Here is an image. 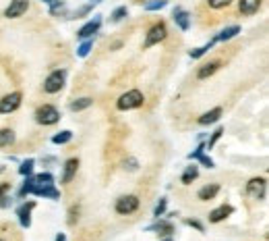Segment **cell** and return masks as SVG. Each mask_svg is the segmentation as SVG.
I'll use <instances>...</instances> for the list:
<instances>
[{
  "mask_svg": "<svg viewBox=\"0 0 269 241\" xmlns=\"http://www.w3.org/2000/svg\"><path fill=\"white\" fill-rule=\"evenodd\" d=\"M143 102H145L143 91H139V89H129L127 94H122L120 98L116 100V108H118V110H135V108L143 106Z\"/></svg>",
  "mask_w": 269,
  "mask_h": 241,
  "instance_id": "6da1fadb",
  "label": "cell"
},
{
  "mask_svg": "<svg viewBox=\"0 0 269 241\" xmlns=\"http://www.w3.org/2000/svg\"><path fill=\"white\" fill-rule=\"evenodd\" d=\"M168 38V27H166V23H153L149 29H147V35H145V42H143V48L147 50V48H151V46H157L159 42H164Z\"/></svg>",
  "mask_w": 269,
  "mask_h": 241,
  "instance_id": "7a4b0ae2",
  "label": "cell"
},
{
  "mask_svg": "<svg viewBox=\"0 0 269 241\" xmlns=\"http://www.w3.org/2000/svg\"><path fill=\"white\" fill-rule=\"evenodd\" d=\"M35 121L39 123V125H56L58 121H60V113H58V108L56 106H52V104H44V106H39L37 110H35Z\"/></svg>",
  "mask_w": 269,
  "mask_h": 241,
  "instance_id": "3957f363",
  "label": "cell"
},
{
  "mask_svg": "<svg viewBox=\"0 0 269 241\" xmlns=\"http://www.w3.org/2000/svg\"><path fill=\"white\" fill-rule=\"evenodd\" d=\"M65 81H67V71L65 69H58V71H52L46 81H44V91L46 94H56L65 87Z\"/></svg>",
  "mask_w": 269,
  "mask_h": 241,
  "instance_id": "277c9868",
  "label": "cell"
},
{
  "mask_svg": "<svg viewBox=\"0 0 269 241\" xmlns=\"http://www.w3.org/2000/svg\"><path fill=\"white\" fill-rule=\"evenodd\" d=\"M246 196L253 200H265L267 196V179L265 177H255L246 183Z\"/></svg>",
  "mask_w": 269,
  "mask_h": 241,
  "instance_id": "5b68a950",
  "label": "cell"
},
{
  "mask_svg": "<svg viewBox=\"0 0 269 241\" xmlns=\"http://www.w3.org/2000/svg\"><path fill=\"white\" fill-rule=\"evenodd\" d=\"M21 100L23 96L21 91H13V94H7L3 100H0V115H11L15 113L19 106H21Z\"/></svg>",
  "mask_w": 269,
  "mask_h": 241,
  "instance_id": "8992f818",
  "label": "cell"
},
{
  "mask_svg": "<svg viewBox=\"0 0 269 241\" xmlns=\"http://www.w3.org/2000/svg\"><path fill=\"white\" fill-rule=\"evenodd\" d=\"M114 208H116V212L122 214V216L133 214V212L139 210V198H137V196H122V198L116 200V206H114Z\"/></svg>",
  "mask_w": 269,
  "mask_h": 241,
  "instance_id": "52a82bcc",
  "label": "cell"
},
{
  "mask_svg": "<svg viewBox=\"0 0 269 241\" xmlns=\"http://www.w3.org/2000/svg\"><path fill=\"white\" fill-rule=\"evenodd\" d=\"M99 27H101V17L95 15L93 19H89V21L77 31V38H79V40H91V38L99 31Z\"/></svg>",
  "mask_w": 269,
  "mask_h": 241,
  "instance_id": "ba28073f",
  "label": "cell"
},
{
  "mask_svg": "<svg viewBox=\"0 0 269 241\" xmlns=\"http://www.w3.org/2000/svg\"><path fill=\"white\" fill-rule=\"evenodd\" d=\"M27 9H29V0H11V5L5 11V17L7 19H19L27 13Z\"/></svg>",
  "mask_w": 269,
  "mask_h": 241,
  "instance_id": "9c48e42d",
  "label": "cell"
},
{
  "mask_svg": "<svg viewBox=\"0 0 269 241\" xmlns=\"http://www.w3.org/2000/svg\"><path fill=\"white\" fill-rule=\"evenodd\" d=\"M35 208V202H25L17 208V218H19V225L23 229H29L31 227V210Z\"/></svg>",
  "mask_w": 269,
  "mask_h": 241,
  "instance_id": "30bf717a",
  "label": "cell"
},
{
  "mask_svg": "<svg viewBox=\"0 0 269 241\" xmlns=\"http://www.w3.org/2000/svg\"><path fill=\"white\" fill-rule=\"evenodd\" d=\"M232 212H234V208H232L230 204H222V206L213 208V210L209 212V223H222V220H226Z\"/></svg>",
  "mask_w": 269,
  "mask_h": 241,
  "instance_id": "8fae6325",
  "label": "cell"
},
{
  "mask_svg": "<svg viewBox=\"0 0 269 241\" xmlns=\"http://www.w3.org/2000/svg\"><path fill=\"white\" fill-rule=\"evenodd\" d=\"M172 19H174V23H176V27H178L180 31H189V27H191V15H189L184 9L176 7Z\"/></svg>",
  "mask_w": 269,
  "mask_h": 241,
  "instance_id": "7c38bea8",
  "label": "cell"
},
{
  "mask_svg": "<svg viewBox=\"0 0 269 241\" xmlns=\"http://www.w3.org/2000/svg\"><path fill=\"white\" fill-rule=\"evenodd\" d=\"M77 171H79V158H69L67 162H65V171H63V183H71L73 179H75V175H77Z\"/></svg>",
  "mask_w": 269,
  "mask_h": 241,
  "instance_id": "4fadbf2b",
  "label": "cell"
},
{
  "mask_svg": "<svg viewBox=\"0 0 269 241\" xmlns=\"http://www.w3.org/2000/svg\"><path fill=\"white\" fill-rule=\"evenodd\" d=\"M261 3H263V0H238V9H240V13L244 17H251V15L259 13Z\"/></svg>",
  "mask_w": 269,
  "mask_h": 241,
  "instance_id": "5bb4252c",
  "label": "cell"
},
{
  "mask_svg": "<svg viewBox=\"0 0 269 241\" xmlns=\"http://www.w3.org/2000/svg\"><path fill=\"white\" fill-rule=\"evenodd\" d=\"M218 194H220V185H218V183H209V185H205V187L199 189L197 198H199L201 202H209V200H213Z\"/></svg>",
  "mask_w": 269,
  "mask_h": 241,
  "instance_id": "9a60e30c",
  "label": "cell"
},
{
  "mask_svg": "<svg viewBox=\"0 0 269 241\" xmlns=\"http://www.w3.org/2000/svg\"><path fill=\"white\" fill-rule=\"evenodd\" d=\"M33 194L39 198H50V200H58L60 198V191L52 185H42V187H33Z\"/></svg>",
  "mask_w": 269,
  "mask_h": 241,
  "instance_id": "2e32d148",
  "label": "cell"
},
{
  "mask_svg": "<svg viewBox=\"0 0 269 241\" xmlns=\"http://www.w3.org/2000/svg\"><path fill=\"white\" fill-rule=\"evenodd\" d=\"M147 231H155V233H159V235H172V233H174V225H172L170 220H159V218H157V223L149 225Z\"/></svg>",
  "mask_w": 269,
  "mask_h": 241,
  "instance_id": "e0dca14e",
  "label": "cell"
},
{
  "mask_svg": "<svg viewBox=\"0 0 269 241\" xmlns=\"http://www.w3.org/2000/svg\"><path fill=\"white\" fill-rule=\"evenodd\" d=\"M220 119H222V108L218 106V108H211L209 113L201 115L199 117V125H213V123H218Z\"/></svg>",
  "mask_w": 269,
  "mask_h": 241,
  "instance_id": "ac0fdd59",
  "label": "cell"
},
{
  "mask_svg": "<svg viewBox=\"0 0 269 241\" xmlns=\"http://www.w3.org/2000/svg\"><path fill=\"white\" fill-rule=\"evenodd\" d=\"M238 33H240V25H230V27H226V29H222V31L218 33L215 42H228V40L236 38Z\"/></svg>",
  "mask_w": 269,
  "mask_h": 241,
  "instance_id": "d6986e66",
  "label": "cell"
},
{
  "mask_svg": "<svg viewBox=\"0 0 269 241\" xmlns=\"http://www.w3.org/2000/svg\"><path fill=\"white\" fill-rule=\"evenodd\" d=\"M218 69H220V63H218V61L207 63V65H203V67L197 71V79H207V77H211Z\"/></svg>",
  "mask_w": 269,
  "mask_h": 241,
  "instance_id": "ffe728a7",
  "label": "cell"
},
{
  "mask_svg": "<svg viewBox=\"0 0 269 241\" xmlns=\"http://www.w3.org/2000/svg\"><path fill=\"white\" fill-rule=\"evenodd\" d=\"M199 177V166H187V171L182 173V177H180V181H182V185H191L195 179Z\"/></svg>",
  "mask_w": 269,
  "mask_h": 241,
  "instance_id": "44dd1931",
  "label": "cell"
},
{
  "mask_svg": "<svg viewBox=\"0 0 269 241\" xmlns=\"http://www.w3.org/2000/svg\"><path fill=\"white\" fill-rule=\"evenodd\" d=\"M15 143V131L13 129H0V148H7Z\"/></svg>",
  "mask_w": 269,
  "mask_h": 241,
  "instance_id": "7402d4cb",
  "label": "cell"
},
{
  "mask_svg": "<svg viewBox=\"0 0 269 241\" xmlns=\"http://www.w3.org/2000/svg\"><path fill=\"white\" fill-rule=\"evenodd\" d=\"M71 139H73V131L65 129V131H60V133H56L52 137V143H56V146H65V143H69Z\"/></svg>",
  "mask_w": 269,
  "mask_h": 241,
  "instance_id": "603a6c76",
  "label": "cell"
},
{
  "mask_svg": "<svg viewBox=\"0 0 269 241\" xmlns=\"http://www.w3.org/2000/svg\"><path fill=\"white\" fill-rule=\"evenodd\" d=\"M33 187H35V179L29 175V177L25 179V183L21 185V189H19V198H25V196L33 194Z\"/></svg>",
  "mask_w": 269,
  "mask_h": 241,
  "instance_id": "cb8c5ba5",
  "label": "cell"
},
{
  "mask_svg": "<svg viewBox=\"0 0 269 241\" xmlns=\"http://www.w3.org/2000/svg\"><path fill=\"white\" fill-rule=\"evenodd\" d=\"M91 104H93V100H91V98H79V100L71 102V110H73V113H81V110L89 108Z\"/></svg>",
  "mask_w": 269,
  "mask_h": 241,
  "instance_id": "d4e9b609",
  "label": "cell"
},
{
  "mask_svg": "<svg viewBox=\"0 0 269 241\" xmlns=\"http://www.w3.org/2000/svg\"><path fill=\"white\" fill-rule=\"evenodd\" d=\"M168 7V0H149V3H145V11H161Z\"/></svg>",
  "mask_w": 269,
  "mask_h": 241,
  "instance_id": "484cf974",
  "label": "cell"
},
{
  "mask_svg": "<svg viewBox=\"0 0 269 241\" xmlns=\"http://www.w3.org/2000/svg\"><path fill=\"white\" fill-rule=\"evenodd\" d=\"M33 166H35V160H33V158H27V160L21 162L19 173H21L23 177H29V175H33Z\"/></svg>",
  "mask_w": 269,
  "mask_h": 241,
  "instance_id": "4316f807",
  "label": "cell"
},
{
  "mask_svg": "<svg viewBox=\"0 0 269 241\" xmlns=\"http://www.w3.org/2000/svg\"><path fill=\"white\" fill-rule=\"evenodd\" d=\"M91 48H93V40H83V44L77 48V57H79V59H85V57L91 52Z\"/></svg>",
  "mask_w": 269,
  "mask_h": 241,
  "instance_id": "83f0119b",
  "label": "cell"
},
{
  "mask_svg": "<svg viewBox=\"0 0 269 241\" xmlns=\"http://www.w3.org/2000/svg\"><path fill=\"white\" fill-rule=\"evenodd\" d=\"M127 15H129V9H127V7H118V9H114V11H112L110 21H112V23H120Z\"/></svg>",
  "mask_w": 269,
  "mask_h": 241,
  "instance_id": "f1b7e54d",
  "label": "cell"
},
{
  "mask_svg": "<svg viewBox=\"0 0 269 241\" xmlns=\"http://www.w3.org/2000/svg\"><path fill=\"white\" fill-rule=\"evenodd\" d=\"M33 179H35V187L52 185V183H54V175H52V173H42V175H37V177H33Z\"/></svg>",
  "mask_w": 269,
  "mask_h": 241,
  "instance_id": "f546056e",
  "label": "cell"
},
{
  "mask_svg": "<svg viewBox=\"0 0 269 241\" xmlns=\"http://www.w3.org/2000/svg\"><path fill=\"white\" fill-rule=\"evenodd\" d=\"M213 44H215V40L207 42V44H205V46H201V48H195V50H191V52H189V57H191V59H201V57H203V54L209 50V48H211Z\"/></svg>",
  "mask_w": 269,
  "mask_h": 241,
  "instance_id": "4dcf8cb0",
  "label": "cell"
},
{
  "mask_svg": "<svg viewBox=\"0 0 269 241\" xmlns=\"http://www.w3.org/2000/svg\"><path fill=\"white\" fill-rule=\"evenodd\" d=\"M222 133H224V127H218V129H215V131L211 133V139L205 143V150H211V148L215 146V143H218V139L222 137Z\"/></svg>",
  "mask_w": 269,
  "mask_h": 241,
  "instance_id": "1f68e13d",
  "label": "cell"
},
{
  "mask_svg": "<svg viewBox=\"0 0 269 241\" xmlns=\"http://www.w3.org/2000/svg\"><path fill=\"white\" fill-rule=\"evenodd\" d=\"M166 206H168V200H166V198H161V200L157 202V206L153 208V216H155V218L164 216V214H166Z\"/></svg>",
  "mask_w": 269,
  "mask_h": 241,
  "instance_id": "d6a6232c",
  "label": "cell"
},
{
  "mask_svg": "<svg viewBox=\"0 0 269 241\" xmlns=\"http://www.w3.org/2000/svg\"><path fill=\"white\" fill-rule=\"evenodd\" d=\"M63 11H65V3H63V0H56V3L50 5V15H58Z\"/></svg>",
  "mask_w": 269,
  "mask_h": 241,
  "instance_id": "836d02e7",
  "label": "cell"
},
{
  "mask_svg": "<svg viewBox=\"0 0 269 241\" xmlns=\"http://www.w3.org/2000/svg\"><path fill=\"white\" fill-rule=\"evenodd\" d=\"M232 3V0H207V5L211 7V9H224V7H228Z\"/></svg>",
  "mask_w": 269,
  "mask_h": 241,
  "instance_id": "e575fe53",
  "label": "cell"
},
{
  "mask_svg": "<svg viewBox=\"0 0 269 241\" xmlns=\"http://www.w3.org/2000/svg\"><path fill=\"white\" fill-rule=\"evenodd\" d=\"M197 160H199L203 166H207V169H213V166H215V162H213L209 156H205V152H203L201 156H197Z\"/></svg>",
  "mask_w": 269,
  "mask_h": 241,
  "instance_id": "d590c367",
  "label": "cell"
},
{
  "mask_svg": "<svg viewBox=\"0 0 269 241\" xmlns=\"http://www.w3.org/2000/svg\"><path fill=\"white\" fill-rule=\"evenodd\" d=\"M203 152H205V143H199L197 150H193V152L189 154V160H197V156H201Z\"/></svg>",
  "mask_w": 269,
  "mask_h": 241,
  "instance_id": "8d00e7d4",
  "label": "cell"
},
{
  "mask_svg": "<svg viewBox=\"0 0 269 241\" xmlns=\"http://www.w3.org/2000/svg\"><path fill=\"white\" fill-rule=\"evenodd\" d=\"M125 169H129V171H137V169H139V162H137L135 158H129V160H125Z\"/></svg>",
  "mask_w": 269,
  "mask_h": 241,
  "instance_id": "74e56055",
  "label": "cell"
},
{
  "mask_svg": "<svg viewBox=\"0 0 269 241\" xmlns=\"http://www.w3.org/2000/svg\"><path fill=\"white\" fill-rule=\"evenodd\" d=\"M89 11H91V5H87V7H81V9H79V11L73 15V19H79V17H83V15H87Z\"/></svg>",
  "mask_w": 269,
  "mask_h": 241,
  "instance_id": "f35d334b",
  "label": "cell"
},
{
  "mask_svg": "<svg viewBox=\"0 0 269 241\" xmlns=\"http://www.w3.org/2000/svg\"><path fill=\"white\" fill-rule=\"evenodd\" d=\"M11 191V183H0V198H5Z\"/></svg>",
  "mask_w": 269,
  "mask_h": 241,
  "instance_id": "ab89813d",
  "label": "cell"
},
{
  "mask_svg": "<svg viewBox=\"0 0 269 241\" xmlns=\"http://www.w3.org/2000/svg\"><path fill=\"white\" fill-rule=\"evenodd\" d=\"M9 206H13V198H9V196L0 198V208H9Z\"/></svg>",
  "mask_w": 269,
  "mask_h": 241,
  "instance_id": "60d3db41",
  "label": "cell"
},
{
  "mask_svg": "<svg viewBox=\"0 0 269 241\" xmlns=\"http://www.w3.org/2000/svg\"><path fill=\"white\" fill-rule=\"evenodd\" d=\"M75 214L79 216V208H77V206H73V208H71V218H69V223H71V225H75Z\"/></svg>",
  "mask_w": 269,
  "mask_h": 241,
  "instance_id": "b9f144b4",
  "label": "cell"
},
{
  "mask_svg": "<svg viewBox=\"0 0 269 241\" xmlns=\"http://www.w3.org/2000/svg\"><path fill=\"white\" fill-rule=\"evenodd\" d=\"M187 225H189V227H195V229H199V231H203V225H201L199 220H187Z\"/></svg>",
  "mask_w": 269,
  "mask_h": 241,
  "instance_id": "7bdbcfd3",
  "label": "cell"
},
{
  "mask_svg": "<svg viewBox=\"0 0 269 241\" xmlns=\"http://www.w3.org/2000/svg\"><path fill=\"white\" fill-rule=\"evenodd\" d=\"M56 241H67V235H65V233H58V235H56Z\"/></svg>",
  "mask_w": 269,
  "mask_h": 241,
  "instance_id": "ee69618b",
  "label": "cell"
},
{
  "mask_svg": "<svg viewBox=\"0 0 269 241\" xmlns=\"http://www.w3.org/2000/svg\"><path fill=\"white\" fill-rule=\"evenodd\" d=\"M159 241H174V239H172V235H166L164 239H159Z\"/></svg>",
  "mask_w": 269,
  "mask_h": 241,
  "instance_id": "f6af8a7d",
  "label": "cell"
},
{
  "mask_svg": "<svg viewBox=\"0 0 269 241\" xmlns=\"http://www.w3.org/2000/svg\"><path fill=\"white\" fill-rule=\"evenodd\" d=\"M42 3H46V5H52V3H56V0H42Z\"/></svg>",
  "mask_w": 269,
  "mask_h": 241,
  "instance_id": "bcb514c9",
  "label": "cell"
},
{
  "mask_svg": "<svg viewBox=\"0 0 269 241\" xmlns=\"http://www.w3.org/2000/svg\"><path fill=\"white\" fill-rule=\"evenodd\" d=\"M0 173H5V166H0Z\"/></svg>",
  "mask_w": 269,
  "mask_h": 241,
  "instance_id": "7dc6e473",
  "label": "cell"
},
{
  "mask_svg": "<svg viewBox=\"0 0 269 241\" xmlns=\"http://www.w3.org/2000/svg\"><path fill=\"white\" fill-rule=\"evenodd\" d=\"M91 3H101V0H91Z\"/></svg>",
  "mask_w": 269,
  "mask_h": 241,
  "instance_id": "c3c4849f",
  "label": "cell"
},
{
  "mask_svg": "<svg viewBox=\"0 0 269 241\" xmlns=\"http://www.w3.org/2000/svg\"><path fill=\"white\" fill-rule=\"evenodd\" d=\"M0 241H5V239H0Z\"/></svg>",
  "mask_w": 269,
  "mask_h": 241,
  "instance_id": "681fc988",
  "label": "cell"
}]
</instances>
